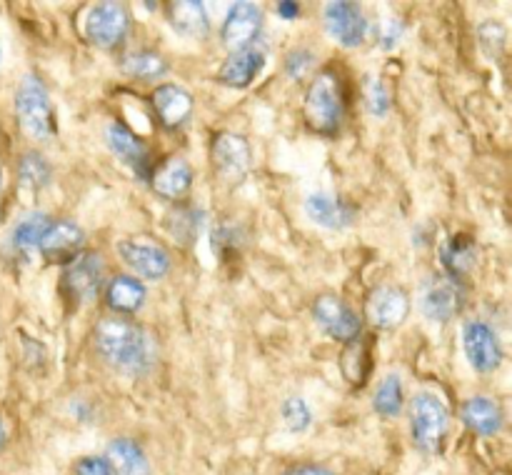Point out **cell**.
Returning <instances> with one entry per match:
<instances>
[{
    "label": "cell",
    "mask_w": 512,
    "mask_h": 475,
    "mask_svg": "<svg viewBox=\"0 0 512 475\" xmlns=\"http://www.w3.org/2000/svg\"><path fill=\"white\" fill-rule=\"evenodd\" d=\"M95 350L100 358L123 375H145L155 368L158 343L135 320L108 315L95 325Z\"/></svg>",
    "instance_id": "6da1fadb"
},
{
    "label": "cell",
    "mask_w": 512,
    "mask_h": 475,
    "mask_svg": "<svg viewBox=\"0 0 512 475\" xmlns=\"http://www.w3.org/2000/svg\"><path fill=\"white\" fill-rule=\"evenodd\" d=\"M345 110H348V100H345V88L338 70H320L310 80L308 93L303 98L305 125L318 135H335L343 125Z\"/></svg>",
    "instance_id": "7a4b0ae2"
},
{
    "label": "cell",
    "mask_w": 512,
    "mask_h": 475,
    "mask_svg": "<svg viewBox=\"0 0 512 475\" xmlns=\"http://www.w3.org/2000/svg\"><path fill=\"white\" fill-rule=\"evenodd\" d=\"M450 413L443 400L435 393H418L410 403V440L425 455H435L443 450L448 438Z\"/></svg>",
    "instance_id": "3957f363"
},
{
    "label": "cell",
    "mask_w": 512,
    "mask_h": 475,
    "mask_svg": "<svg viewBox=\"0 0 512 475\" xmlns=\"http://www.w3.org/2000/svg\"><path fill=\"white\" fill-rule=\"evenodd\" d=\"M15 115L18 125L28 138L48 140L55 133L53 105H50L48 88L38 75L28 73L18 85L15 93Z\"/></svg>",
    "instance_id": "277c9868"
},
{
    "label": "cell",
    "mask_w": 512,
    "mask_h": 475,
    "mask_svg": "<svg viewBox=\"0 0 512 475\" xmlns=\"http://www.w3.org/2000/svg\"><path fill=\"white\" fill-rule=\"evenodd\" d=\"M130 15L120 3H95L85 18V38L100 50H115L125 43Z\"/></svg>",
    "instance_id": "5b68a950"
},
{
    "label": "cell",
    "mask_w": 512,
    "mask_h": 475,
    "mask_svg": "<svg viewBox=\"0 0 512 475\" xmlns=\"http://www.w3.org/2000/svg\"><path fill=\"white\" fill-rule=\"evenodd\" d=\"M210 160H213L220 180H225L228 185H240L248 178L250 165H253V150H250V143L243 135L223 130L213 138Z\"/></svg>",
    "instance_id": "8992f818"
},
{
    "label": "cell",
    "mask_w": 512,
    "mask_h": 475,
    "mask_svg": "<svg viewBox=\"0 0 512 475\" xmlns=\"http://www.w3.org/2000/svg\"><path fill=\"white\" fill-rule=\"evenodd\" d=\"M313 318L330 338L340 340V343H350V340L358 338L360 330H363L358 313L335 293H320L318 298H315Z\"/></svg>",
    "instance_id": "52a82bcc"
},
{
    "label": "cell",
    "mask_w": 512,
    "mask_h": 475,
    "mask_svg": "<svg viewBox=\"0 0 512 475\" xmlns=\"http://www.w3.org/2000/svg\"><path fill=\"white\" fill-rule=\"evenodd\" d=\"M465 305V285L460 278L453 275H438L425 285L423 295H420V308L428 320L435 323H448L455 315L463 310Z\"/></svg>",
    "instance_id": "ba28073f"
},
{
    "label": "cell",
    "mask_w": 512,
    "mask_h": 475,
    "mask_svg": "<svg viewBox=\"0 0 512 475\" xmlns=\"http://www.w3.org/2000/svg\"><path fill=\"white\" fill-rule=\"evenodd\" d=\"M323 25L325 33L338 40L343 48H360L368 38V20L363 10L358 3H348V0H335L325 5Z\"/></svg>",
    "instance_id": "9c48e42d"
},
{
    "label": "cell",
    "mask_w": 512,
    "mask_h": 475,
    "mask_svg": "<svg viewBox=\"0 0 512 475\" xmlns=\"http://www.w3.org/2000/svg\"><path fill=\"white\" fill-rule=\"evenodd\" d=\"M410 300L398 285H378L365 300V318L378 330H395L408 320Z\"/></svg>",
    "instance_id": "30bf717a"
},
{
    "label": "cell",
    "mask_w": 512,
    "mask_h": 475,
    "mask_svg": "<svg viewBox=\"0 0 512 475\" xmlns=\"http://www.w3.org/2000/svg\"><path fill=\"white\" fill-rule=\"evenodd\" d=\"M463 348L468 355V363L478 373H493L503 363V348H500L498 335L483 320H473V323L465 325Z\"/></svg>",
    "instance_id": "8fae6325"
},
{
    "label": "cell",
    "mask_w": 512,
    "mask_h": 475,
    "mask_svg": "<svg viewBox=\"0 0 512 475\" xmlns=\"http://www.w3.org/2000/svg\"><path fill=\"white\" fill-rule=\"evenodd\" d=\"M105 278V263L98 253H80L75 255L73 263L65 270L63 285L73 300L78 303H90L98 298L100 288H103Z\"/></svg>",
    "instance_id": "7c38bea8"
},
{
    "label": "cell",
    "mask_w": 512,
    "mask_h": 475,
    "mask_svg": "<svg viewBox=\"0 0 512 475\" xmlns=\"http://www.w3.org/2000/svg\"><path fill=\"white\" fill-rule=\"evenodd\" d=\"M118 255L135 275L145 280H160L170 270V255L148 240L128 238L118 243Z\"/></svg>",
    "instance_id": "4fadbf2b"
},
{
    "label": "cell",
    "mask_w": 512,
    "mask_h": 475,
    "mask_svg": "<svg viewBox=\"0 0 512 475\" xmlns=\"http://www.w3.org/2000/svg\"><path fill=\"white\" fill-rule=\"evenodd\" d=\"M105 143L118 160H123L138 178H148L150 173V148L140 135H135L128 125H105Z\"/></svg>",
    "instance_id": "5bb4252c"
},
{
    "label": "cell",
    "mask_w": 512,
    "mask_h": 475,
    "mask_svg": "<svg viewBox=\"0 0 512 475\" xmlns=\"http://www.w3.org/2000/svg\"><path fill=\"white\" fill-rule=\"evenodd\" d=\"M260 25H263V13H260L258 5L240 0V3H235L230 8L220 38H223V45L230 53L233 50L250 48V45H255V38L260 35Z\"/></svg>",
    "instance_id": "9a60e30c"
},
{
    "label": "cell",
    "mask_w": 512,
    "mask_h": 475,
    "mask_svg": "<svg viewBox=\"0 0 512 475\" xmlns=\"http://www.w3.org/2000/svg\"><path fill=\"white\" fill-rule=\"evenodd\" d=\"M150 188L165 200H183L193 188V168L183 158H168L150 170Z\"/></svg>",
    "instance_id": "2e32d148"
},
{
    "label": "cell",
    "mask_w": 512,
    "mask_h": 475,
    "mask_svg": "<svg viewBox=\"0 0 512 475\" xmlns=\"http://www.w3.org/2000/svg\"><path fill=\"white\" fill-rule=\"evenodd\" d=\"M150 103H153L158 120L168 130L180 128L190 118V113H193V98H190V93L173 83L158 85L153 90V95H150Z\"/></svg>",
    "instance_id": "e0dca14e"
},
{
    "label": "cell",
    "mask_w": 512,
    "mask_h": 475,
    "mask_svg": "<svg viewBox=\"0 0 512 475\" xmlns=\"http://www.w3.org/2000/svg\"><path fill=\"white\" fill-rule=\"evenodd\" d=\"M305 215H308L313 223L323 225L328 230H343L348 225H353L355 220V208L350 203H345L343 198L330 193H313L305 198Z\"/></svg>",
    "instance_id": "ac0fdd59"
},
{
    "label": "cell",
    "mask_w": 512,
    "mask_h": 475,
    "mask_svg": "<svg viewBox=\"0 0 512 475\" xmlns=\"http://www.w3.org/2000/svg\"><path fill=\"white\" fill-rule=\"evenodd\" d=\"M263 65L265 53L260 48H255V45L243 50H233V53L225 58V63L220 65L218 80L223 85H228V88H248V85L258 78Z\"/></svg>",
    "instance_id": "d6986e66"
},
{
    "label": "cell",
    "mask_w": 512,
    "mask_h": 475,
    "mask_svg": "<svg viewBox=\"0 0 512 475\" xmlns=\"http://www.w3.org/2000/svg\"><path fill=\"white\" fill-rule=\"evenodd\" d=\"M83 240L85 233L80 225L70 223V220H58V223H48L38 243V250L48 260H70L78 255Z\"/></svg>",
    "instance_id": "ffe728a7"
},
{
    "label": "cell",
    "mask_w": 512,
    "mask_h": 475,
    "mask_svg": "<svg viewBox=\"0 0 512 475\" xmlns=\"http://www.w3.org/2000/svg\"><path fill=\"white\" fill-rule=\"evenodd\" d=\"M373 370V338L358 335L350 343H345L340 355V373L353 388H363Z\"/></svg>",
    "instance_id": "44dd1931"
},
{
    "label": "cell",
    "mask_w": 512,
    "mask_h": 475,
    "mask_svg": "<svg viewBox=\"0 0 512 475\" xmlns=\"http://www.w3.org/2000/svg\"><path fill=\"white\" fill-rule=\"evenodd\" d=\"M460 418L468 425V430H473L475 435H498L503 428V410L495 400L483 398V395H475V398L465 400L463 408H460Z\"/></svg>",
    "instance_id": "7402d4cb"
},
{
    "label": "cell",
    "mask_w": 512,
    "mask_h": 475,
    "mask_svg": "<svg viewBox=\"0 0 512 475\" xmlns=\"http://www.w3.org/2000/svg\"><path fill=\"white\" fill-rule=\"evenodd\" d=\"M110 475H150V465L140 445L130 438H115L105 450Z\"/></svg>",
    "instance_id": "603a6c76"
},
{
    "label": "cell",
    "mask_w": 512,
    "mask_h": 475,
    "mask_svg": "<svg viewBox=\"0 0 512 475\" xmlns=\"http://www.w3.org/2000/svg\"><path fill=\"white\" fill-rule=\"evenodd\" d=\"M168 20L185 38L203 40L210 33L208 13H205V5L200 0H178V3H170Z\"/></svg>",
    "instance_id": "cb8c5ba5"
},
{
    "label": "cell",
    "mask_w": 512,
    "mask_h": 475,
    "mask_svg": "<svg viewBox=\"0 0 512 475\" xmlns=\"http://www.w3.org/2000/svg\"><path fill=\"white\" fill-rule=\"evenodd\" d=\"M145 285L133 275H115L108 285H105V303L113 313L130 315L145 303Z\"/></svg>",
    "instance_id": "d4e9b609"
},
{
    "label": "cell",
    "mask_w": 512,
    "mask_h": 475,
    "mask_svg": "<svg viewBox=\"0 0 512 475\" xmlns=\"http://www.w3.org/2000/svg\"><path fill=\"white\" fill-rule=\"evenodd\" d=\"M120 68L128 78L135 80H158L168 73V63H165L163 55H158L155 50H138V53H128L120 60Z\"/></svg>",
    "instance_id": "484cf974"
},
{
    "label": "cell",
    "mask_w": 512,
    "mask_h": 475,
    "mask_svg": "<svg viewBox=\"0 0 512 475\" xmlns=\"http://www.w3.org/2000/svg\"><path fill=\"white\" fill-rule=\"evenodd\" d=\"M440 260H443V265L448 268V275L460 278V275H465L475 265V243L468 235L448 238V243L440 250Z\"/></svg>",
    "instance_id": "4316f807"
},
{
    "label": "cell",
    "mask_w": 512,
    "mask_h": 475,
    "mask_svg": "<svg viewBox=\"0 0 512 475\" xmlns=\"http://www.w3.org/2000/svg\"><path fill=\"white\" fill-rule=\"evenodd\" d=\"M48 215L43 213H30L20 220L18 225L10 233V245H13L18 253H30V250L38 248L40 238H43L45 228H48Z\"/></svg>",
    "instance_id": "83f0119b"
},
{
    "label": "cell",
    "mask_w": 512,
    "mask_h": 475,
    "mask_svg": "<svg viewBox=\"0 0 512 475\" xmlns=\"http://www.w3.org/2000/svg\"><path fill=\"white\" fill-rule=\"evenodd\" d=\"M403 383H400L398 373H390L383 383L378 385L373 395V408L375 413L383 415V418H398L403 413Z\"/></svg>",
    "instance_id": "f1b7e54d"
},
{
    "label": "cell",
    "mask_w": 512,
    "mask_h": 475,
    "mask_svg": "<svg viewBox=\"0 0 512 475\" xmlns=\"http://www.w3.org/2000/svg\"><path fill=\"white\" fill-rule=\"evenodd\" d=\"M363 100H365V108H368V113L375 115V118H385V115L390 113V105H393L390 88L380 78H373V75H365Z\"/></svg>",
    "instance_id": "f546056e"
},
{
    "label": "cell",
    "mask_w": 512,
    "mask_h": 475,
    "mask_svg": "<svg viewBox=\"0 0 512 475\" xmlns=\"http://www.w3.org/2000/svg\"><path fill=\"white\" fill-rule=\"evenodd\" d=\"M20 183L28 190H38L50 183V165L40 153H25L20 160Z\"/></svg>",
    "instance_id": "4dcf8cb0"
},
{
    "label": "cell",
    "mask_w": 512,
    "mask_h": 475,
    "mask_svg": "<svg viewBox=\"0 0 512 475\" xmlns=\"http://www.w3.org/2000/svg\"><path fill=\"white\" fill-rule=\"evenodd\" d=\"M283 420L285 425H288L290 433H303V430H308L310 420H313V413H310L308 403H305L300 395H293V398H288L283 403Z\"/></svg>",
    "instance_id": "1f68e13d"
},
{
    "label": "cell",
    "mask_w": 512,
    "mask_h": 475,
    "mask_svg": "<svg viewBox=\"0 0 512 475\" xmlns=\"http://www.w3.org/2000/svg\"><path fill=\"white\" fill-rule=\"evenodd\" d=\"M168 225L178 240H183V235H188L185 240H195L200 228V213L198 210H175L168 218Z\"/></svg>",
    "instance_id": "d6a6232c"
},
{
    "label": "cell",
    "mask_w": 512,
    "mask_h": 475,
    "mask_svg": "<svg viewBox=\"0 0 512 475\" xmlns=\"http://www.w3.org/2000/svg\"><path fill=\"white\" fill-rule=\"evenodd\" d=\"M315 63V55L310 50H290L288 58H285V73L293 80H300Z\"/></svg>",
    "instance_id": "836d02e7"
},
{
    "label": "cell",
    "mask_w": 512,
    "mask_h": 475,
    "mask_svg": "<svg viewBox=\"0 0 512 475\" xmlns=\"http://www.w3.org/2000/svg\"><path fill=\"white\" fill-rule=\"evenodd\" d=\"M73 475H110L108 460L98 455H85L73 465Z\"/></svg>",
    "instance_id": "e575fe53"
},
{
    "label": "cell",
    "mask_w": 512,
    "mask_h": 475,
    "mask_svg": "<svg viewBox=\"0 0 512 475\" xmlns=\"http://www.w3.org/2000/svg\"><path fill=\"white\" fill-rule=\"evenodd\" d=\"M400 33H403V25H400V23H385L383 28H380V33H378L380 45H383L385 50H390L400 40Z\"/></svg>",
    "instance_id": "d590c367"
},
{
    "label": "cell",
    "mask_w": 512,
    "mask_h": 475,
    "mask_svg": "<svg viewBox=\"0 0 512 475\" xmlns=\"http://www.w3.org/2000/svg\"><path fill=\"white\" fill-rule=\"evenodd\" d=\"M280 475H338V473H333L330 468H323V465L305 463V465H293V468L283 470Z\"/></svg>",
    "instance_id": "8d00e7d4"
},
{
    "label": "cell",
    "mask_w": 512,
    "mask_h": 475,
    "mask_svg": "<svg viewBox=\"0 0 512 475\" xmlns=\"http://www.w3.org/2000/svg\"><path fill=\"white\" fill-rule=\"evenodd\" d=\"M278 15L280 18H285V20H293V18H298L300 15V5L298 3H290V0H283V3H278Z\"/></svg>",
    "instance_id": "74e56055"
},
{
    "label": "cell",
    "mask_w": 512,
    "mask_h": 475,
    "mask_svg": "<svg viewBox=\"0 0 512 475\" xmlns=\"http://www.w3.org/2000/svg\"><path fill=\"white\" fill-rule=\"evenodd\" d=\"M5 440H8V433H5V425L3 420H0V450L5 448Z\"/></svg>",
    "instance_id": "f35d334b"
},
{
    "label": "cell",
    "mask_w": 512,
    "mask_h": 475,
    "mask_svg": "<svg viewBox=\"0 0 512 475\" xmlns=\"http://www.w3.org/2000/svg\"><path fill=\"white\" fill-rule=\"evenodd\" d=\"M0 188H3V173H0Z\"/></svg>",
    "instance_id": "ab89813d"
}]
</instances>
